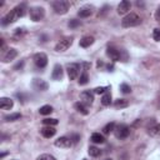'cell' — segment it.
<instances>
[{
	"label": "cell",
	"mask_w": 160,
	"mask_h": 160,
	"mask_svg": "<svg viewBox=\"0 0 160 160\" xmlns=\"http://www.w3.org/2000/svg\"><path fill=\"white\" fill-rule=\"evenodd\" d=\"M25 15V5L23 4V5H19V6H16V8H14L10 13H8L4 18H3V21H2V24L5 26V25H9V24H11V23H15L18 19H20L21 16H24Z\"/></svg>",
	"instance_id": "6da1fadb"
},
{
	"label": "cell",
	"mask_w": 160,
	"mask_h": 160,
	"mask_svg": "<svg viewBox=\"0 0 160 160\" xmlns=\"http://www.w3.org/2000/svg\"><path fill=\"white\" fill-rule=\"evenodd\" d=\"M141 23V18L135 14V13H130L128 14L123 20H121V25L124 28H133V26H138Z\"/></svg>",
	"instance_id": "7a4b0ae2"
},
{
	"label": "cell",
	"mask_w": 160,
	"mask_h": 160,
	"mask_svg": "<svg viewBox=\"0 0 160 160\" xmlns=\"http://www.w3.org/2000/svg\"><path fill=\"white\" fill-rule=\"evenodd\" d=\"M70 8V3L69 2H65V0H58V2H54L53 3V9L56 14H60V15H64L67 14L68 10Z\"/></svg>",
	"instance_id": "3957f363"
},
{
	"label": "cell",
	"mask_w": 160,
	"mask_h": 160,
	"mask_svg": "<svg viewBox=\"0 0 160 160\" xmlns=\"http://www.w3.org/2000/svg\"><path fill=\"white\" fill-rule=\"evenodd\" d=\"M29 15L33 21H40L45 16V10L41 6H33L29 10Z\"/></svg>",
	"instance_id": "277c9868"
},
{
	"label": "cell",
	"mask_w": 160,
	"mask_h": 160,
	"mask_svg": "<svg viewBox=\"0 0 160 160\" xmlns=\"http://www.w3.org/2000/svg\"><path fill=\"white\" fill-rule=\"evenodd\" d=\"M114 133H115V136H116L118 139L123 140V139H126L128 136H129V134H130V128L128 126V125H125V124H120V125H118V126L115 128Z\"/></svg>",
	"instance_id": "5b68a950"
},
{
	"label": "cell",
	"mask_w": 160,
	"mask_h": 160,
	"mask_svg": "<svg viewBox=\"0 0 160 160\" xmlns=\"http://www.w3.org/2000/svg\"><path fill=\"white\" fill-rule=\"evenodd\" d=\"M71 44H73V38H71V37H65V38H63V39L56 44L55 50L59 51V53L65 51V50H68V49L71 46Z\"/></svg>",
	"instance_id": "8992f818"
},
{
	"label": "cell",
	"mask_w": 160,
	"mask_h": 160,
	"mask_svg": "<svg viewBox=\"0 0 160 160\" xmlns=\"http://www.w3.org/2000/svg\"><path fill=\"white\" fill-rule=\"evenodd\" d=\"M34 63L38 68L44 69L48 65V56L44 53H38V54L34 55Z\"/></svg>",
	"instance_id": "52a82bcc"
},
{
	"label": "cell",
	"mask_w": 160,
	"mask_h": 160,
	"mask_svg": "<svg viewBox=\"0 0 160 160\" xmlns=\"http://www.w3.org/2000/svg\"><path fill=\"white\" fill-rule=\"evenodd\" d=\"M68 76H69V79L70 80H75L76 78H78V75H79V73H80V65L79 64H69L68 65Z\"/></svg>",
	"instance_id": "ba28073f"
},
{
	"label": "cell",
	"mask_w": 160,
	"mask_h": 160,
	"mask_svg": "<svg viewBox=\"0 0 160 160\" xmlns=\"http://www.w3.org/2000/svg\"><path fill=\"white\" fill-rule=\"evenodd\" d=\"M73 144L71 139L70 138H67V136H61L59 139L55 140V146L58 148H64V149H67V148H70Z\"/></svg>",
	"instance_id": "9c48e42d"
},
{
	"label": "cell",
	"mask_w": 160,
	"mask_h": 160,
	"mask_svg": "<svg viewBox=\"0 0 160 160\" xmlns=\"http://www.w3.org/2000/svg\"><path fill=\"white\" fill-rule=\"evenodd\" d=\"M80 99H81V103H84L85 105H91L93 102H94V95H93L91 91L85 90L80 94Z\"/></svg>",
	"instance_id": "30bf717a"
},
{
	"label": "cell",
	"mask_w": 160,
	"mask_h": 160,
	"mask_svg": "<svg viewBox=\"0 0 160 160\" xmlns=\"http://www.w3.org/2000/svg\"><path fill=\"white\" fill-rule=\"evenodd\" d=\"M33 88H34L35 90H38V91H45V90H48L49 85H48V83H46L45 80H43V79H34V80H33Z\"/></svg>",
	"instance_id": "8fae6325"
},
{
	"label": "cell",
	"mask_w": 160,
	"mask_h": 160,
	"mask_svg": "<svg viewBox=\"0 0 160 160\" xmlns=\"http://www.w3.org/2000/svg\"><path fill=\"white\" fill-rule=\"evenodd\" d=\"M106 55H108L113 61L121 60V50H118V49H115V48H108Z\"/></svg>",
	"instance_id": "7c38bea8"
},
{
	"label": "cell",
	"mask_w": 160,
	"mask_h": 160,
	"mask_svg": "<svg viewBox=\"0 0 160 160\" xmlns=\"http://www.w3.org/2000/svg\"><path fill=\"white\" fill-rule=\"evenodd\" d=\"M40 133H41V135H43L44 138L50 139V138H53V136L56 134V130H55V128H54V126H49V125H46V126H44L43 129L40 130Z\"/></svg>",
	"instance_id": "4fadbf2b"
},
{
	"label": "cell",
	"mask_w": 160,
	"mask_h": 160,
	"mask_svg": "<svg viewBox=\"0 0 160 160\" xmlns=\"http://www.w3.org/2000/svg\"><path fill=\"white\" fill-rule=\"evenodd\" d=\"M16 56H18V51H16V49L10 48V49H8V50H6V53L3 55V61H4V63H9V61L14 60Z\"/></svg>",
	"instance_id": "5bb4252c"
},
{
	"label": "cell",
	"mask_w": 160,
	"mask_h": 160,
	"mask_svg": "<svg viewBox=\"0 0 160 160\" xmlns=\"http://www.w3.org/2000/svg\"><path fill=\"white\" fill-rule=\"evenodd\" d=\"M130 6H132L130 2H128V0H123V2L118 5V14H120V15L126 14L128 11L130 10Z\"/></svg>",
	"instance_id": "9a60e30c"
},
{
	"label": "cell",
	"mask_w": 160,
	"mask_h": 160,
	"mask_svg": "<svg viewBox=\"0 0 160 160\" xmlns=\"http://www.w3.org/2000/svg\"><path fill=\"white\" fill-rule=\"evenodd\" d=\"M63 75H64V71H63L61 65L56 64V65L54 67V69H53V74H51L53 80H61L63 79Z\"/></svg>",
	"instance_id": "2e32d148"
},
{
	"label": "cell",
	"mask_w": 160,
	"mask_h": 160,
	"mask_svg": "<svg viewBox=\"0 0 160 160\" xmlns=\"http://www.w3.org/2000/svg\"><path fill=\"white\" fill-rule=\"evenodd\" d=\"M14 105V102L10 98H2L0 99V108L3 110H10Z\"/></svg>",
	"instance_id": "e0dca14e"
},
{
	"label": "cell",
	"mask_w": 160,
	"mask_h": 160,
	"mask_svg": "<svg viewBox=\"0 0 160 160\" xmlns=\"http://www.w3.org/2000/svg\"><path fill=\"white\" fill-rule=\"evenodd\" d=\"M91 14H93V8L91 6H83L78 11V15L80 18H89Z\"/></svg>",
	"instance_id": "ac0fdd59"
},
{
	"label": "cell",
	"mask_w": 160,
	"mask_h": 160,
	"mask_svg": "<svg viewBox=\"0 0 160 160\" xmlns=\"http://www.w3.org/2000/svg\"><path fill=\"white\" fill-rule=\"evenodd\" d=\"M74 106H75V109H76L80 114H83V115H88V114H89V111H88V105H85L84 103L79 102V103H76Z\"/></svg>",
	"instance_id": "d6986e66"
},
{
	"label": "cell",
	"mask_w": 160,
	"mask_h": 160,
	"mask_svg": "<svg viewBox=\"0 0 160 160\" xmlns=\"http://www.w3.org/2000/svg\"><path fill=\"white\" fill-rule=\"evenodd\" d=\"M149 135L151 136H160V124H156V125H153L149 128L148 130Z\"/></svg>",
	"instance_id": "ffe728a7"
},
{
	"label": "cell",
	"mask_w": 160,
	"mask_h": 160,
	"mask_svg": "<svg viewBox=\"0 0 160 160\" xmlns=\"http://www.w3.org/2000/svg\"><path fill=\"white\" fill-rule=\"evenodd\" d=\"M93 43H94V38L93 37H84L80 40V46L81 48H89L90 45H93Z\"/></svg>",
	"instance_id": "44dd1931"
},
{
	"label": "cell",
	"mask_w": 160,
	"mask_h": 160,
	"mask_svg": "<svg viewBox=\"0 0 160 160\" xmlns=\"http://www.w3.org/2000/svg\"><path fill=\"white\" fill-rule=\"evenodd\" d=\"M91 141L95 143V144H103V143L105 141V139H104V136H103L102 134L94 133V134L91 135Z\"/></svg>",
	"instance_id": "7402d4cb"
},
{
	"label": "cell",
	"mask_w": 160,
	"mask_h": 160,
	"mask_svg": "<svg viewBox=\"0 0 160 160\" xmlns=\"http://www.w3.org/2000/svg\"><path fill=\"white\" fill-rule=\"evenodd\" d=\"M102 104L104 106H109L111 104V94L109 91H106L104 95H103V98H102Z\"/></svg>",
	"instance_id": "603a6c76"
},
{
	"label": "cell",
	"mask_w": 160,
	"mask_h": 160,
	"mask_svg": "<svg viewBox=\"0 0 160 160\" xmlns=\"http://www.w3.org/2000/svg\"><path fill=\"white\" fill-rule=\"evenodd\" d=\"M128 105H129V102H128L126 99H119V100H116L115 103H114V106L116 108V109H121V108H126Z\"/></svg>",
	"instance_id": "cb8c5ba5"
},
{
	"label": "cell",
	"mask_w": 160,
	"mask_h": 160,
	"mask_svg": "<svg viewBox=\"0 0 160 160\" xmlns=\"http://www.w3.org/2000/svg\"><path fill=\"white\" fill-rule=\"evenodd\" d=\"M115 130V123H109V124H106L104 128H103V132H104V134H110V133H113Z\"/></svg>",
	"instance_id": "d4e9b609"
},
{
	"label": "cell",
	"mask_w": 160,
	"mask_h": 160,
	"mask_svg": "<svg viewBox=\"0 0 160 160\" xmlns=\"http://www.w3.org/2000/svg\"><path fill=\"white\" fill-rule=\"evenodd\" d=\"M100 154H102V151H100L99 148H97V146H90V148H89V155H90V156L97 158V156H99Z\"/></svg>",
	"instance_id": "484cf974"
},
{
	"label": "cell",
	"mask_w": 160,
	"mask_h": 160,
	"mask_svg": "<svg viewBox=\"0 0 160 160\" xmlns=\"http://www.w3.org/2000/svg\"><path fill=\"white\" fill-rule=\"evenodd\" d=\"M39 113H40L41 115H49V114L53 113V108H51L50 105H44V106H41V108L39 109Z\"/></svg>",
	"instance_id": "4316f807"
},
{
	"label": "cell",
	"mask_w": 160,
	"mask_h": 160,
	"mask_svg": "<svg viewBox=\"0 0 160 160\" xmlns=\"http://www.w3.org/2000/svg\"><path fill=\"white\" fill-rule=\"evenodd\" d=\"M20 118H21V114L20 113H14V114L6 115L4 119H5V121H15V120H19Z\"/></svg>",
	"instance_id": "83f0119b"
},
{
	"label": "cell",
	"mask_w": 160,
	"mask_h": 160,
	"mask_svg": "<svg viewBox=\"0 0 160 160\" xmlns=\"http://www.w3.org/2000/svg\"><path fill=\"white\" fill-rule=\"evenodd\" d=\"M89 83V76L86 74V71H84L81 75H80V79H79V85H86Z\"/></svg>",
	"instance_id": "f1b7e54d"
},
{
	"label": "cell",
	"mask_w": 160,
	"mask_h": 160,
	"mask_svg": "<svg viewBox=\"0 0 160 160\" xmlns=\"http://www.w3.org/2000/svg\"><path fill=\"white\" fill-rule=\"evenodd\" d=\"M120 90H121L123 94H130L132 88L128 85V84H121V85H120Z\"/></svg>",
	"instance_id": "f546056e"
},
{
	"label": "cell",
	"mask_w": 160,
	"mask_h": 160,
	"mask_svg": "<svg viewBox=\"0 0 160 160\" xmlns=\"http://www.w3.org/2000/svg\"><path fill=\"white\" fill-rule=\"evenodd\" d=\"M38 160H56V158L50 155V154H43L38 158Z\"/></svg>",
	"instance_id": "4dcf8cb0"
},
{
	"label": "cell",
	"mask_w": 160,
	"mask_h": 160,
	"mask_svg": "<svg viewBox=\"0 0 160 160\" xmlns=\"http://www.w3.org/2000/svg\"><path fill=\"white\" fill-rule=\"evenodd\" d=\"M43 123H44L45 125L53 126V125H56V124H58V119H44Z\"/></svg>",
	"instance_id": "1f68e13d"
},
{
	"label": "cell",
	"mask_w": 160,
	"mask_h": 160,
	"mask_svg": "<svg viewBox=\"0 0 160 160\" xmlns=\"http://www.w3.org/2000/svg\"><path fill=\"white\" fill-rule=\"evenodd\" d=\"M68 25H69V28H73V29H74V28L80 26V25H81V23H80V20H75V19H73V20H70V21H69V24H68Z\"/></svg>",
	"instance_id": "d6a6232c"
},
{
	"label": "cell",
	"mask_w": 160,
	"mask_h": 160,
	"mask_svg": "<svg viewBox=\"0 0 160 160\" xmlns=\"http://www.w3.org/2000/svg\"><path fill=\"white\" fill-rule=\"evenodd\" d=\"M153 38L155 41H160V29H154L153 31Z\"/></svg>",
	"instance_id": "836d02e7"
},
{
	"label": "cell",
	"mask_w": 160,
	"mask_h": 160,
	"mask_svg": "<svg viewBox=\"0 0 160 160\" xmlns=\"http://www.w3.org/2000/svg\"><path fill=\"white\" fill-rule=\"evenodd\" d=\"M108 89H109V88H105V86L95 88V89H94V93H95V94H103V93H105V91H106Z\"/></svg>",
	"instance_id": "e575fe53"
},
{
	"label": "cell",
	"mask_w": 160,
	"mask_h": 160,
	"mask_svg": "<svg viewBox=\"0 0 160 160\" xmlns=\"http://www.w3.org/2000/svg\"><path fill=\"white\" fill-rule=\"evenodd\" d=\"M108 9H109V6H104V8H103V10H102V11H99L98 16H99V18H100V16H104V14L108 11Z\"/></svg>",
	"instance_id": "d590c367"
},
{
	"label": "cell",
	"mask_w": 160,
	"mask_h": 160,
	"mask_svg": "<svg viewBox=\"0 0 160 160\" xmlns=\"http://www.w3.org/2000/svg\"><path fill=\"white\" fill-rule=\"evenodd\" d=\"M155 20H156V21H160V6H159L158 10L155 11Z\"/></svg>",
	"instance_id": "8d00e7d4"
},
{
	"label": "cell",
	"mask_w": 160,
	"mask_h": 160,
	"mask_svg": "<svg viewBox=\"0 0 160 160\" xmlns=\"http://www.w3.org/2000/svg\"><path fill=\"white\" fill-rule=\"evenodd\" d=\"M21 67H23V63H21V64H18V65L15 67V69H19V68H21Z\"/></svg>",
	"instance_id": "74e56055"
},
{
	"label": "cell",
	"mask_w": 160,
	"mask_h": 160,
	"mask_svg": "<svg viewBox=\"0 0 160 160\" xmlns=\"http://www.w3.org/2000/svg\"><path fill=\"white\" fill-rule=\"evenodd\" d=\"M159 108H160V99H159Z\"/></svg>",
	"instance_id": "f35d334b"
},
{
	"label": "cell",
	"mask_w": 160,
	"mask_h": 160,
	"mask_svg": "<svg viewBox=\"0 0 160 160\" xmlns=\"http://www.w3.org/2000/svg\"><path fill=\"white\" fill-rule=\"evenodd\" d=\"M106 160H111V159H106Z\"/></svg>",
	"instance_id": "ab89813d"
},
{
	"label": "cell",
	"mask_w": 160,
	"mask_h": 160,
	"mask_svg": "<svg viewBox=\"0 0 160 160\" xmlns=\"http://www.w3.org/2000/svg\"><path fill=\"white\" fill-rule=\"evenodd\" d=\"M83 160H86V159H83Z\"/></svg>",
	"instance_id": "60d3db41"
}]
</instances>
